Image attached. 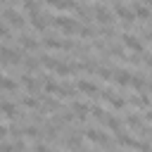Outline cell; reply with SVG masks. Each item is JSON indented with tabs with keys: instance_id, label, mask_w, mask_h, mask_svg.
Segmentation results:
<instances>
[{
	"instance_id": "obj_10",
	"label": "cell",
	"mask_w": 152,
	"mask_h": 152,
	"mask_svg": "<svg viewBox=\"0 0 152 152\" xmlns=\"http://www.w3.org/2000/svg\"><path fill=\"white\" fill-rule=\"evenodd\" d=\"M45 5L57 7V10H76V0H45Z\"/></svg>"
},
{
	"instance_id": "obj_9",
	"label": "cell",
	"mask_w": 152,
	"mask_h": 152,
	"mask_svg": "<svg viewBox=\"0 0 152 152\" xmlns=\"http://www.w3.org/2000/svg\"><path fill=\"white\" fill-rule=\"evenodd\" d=\"M76 90H81V93H88V95H97V93H100V88H97L95 83L86 81V78H81V81L76 83Z\"/></svg>"
},
{
	"instance_id": "obj_35",
	"label": "cell",
	"mask_w": 152,
	"mask_h": 152,
	"mask_svg": "<svg viewBox=\"0 0 152 152\" xmlns=\"http://www.w3.org/2000/svg\"><path fill=\"white\" fill-rule=\"evenodd\" d=\"M145 116H147V119L152 121V107H147V114H145Z\"/></svg>"
},
{
	"instance_id": "obj_38",
	"label": "cell",
	"mask_w": 152,
	"mask_h": 152,
	"mask_svg": "<svg viewBox=\"0 0 152 152\" xmlns=\"http://www.w3.org/2000/svg\"><path fill=\"white\" fill-rule=\"evenodd\" d=\"M0 2H7V0H0Z\"/></svg>"
},
{
	"instance_id": "obj_17",
	"label": "cell",
	"mask_w": 152,
	"mask_h": 152,
	"mask_svg": "<svg viewBox=\"0 0 152 152\" xmlns=\"http://www.w3.org/2000/svg\"><path fill=\"white\" fill-rule=\"evenodd\" d=\"M0 112H2L5 116H10V119L17 116V107H14L12 102H2V104H0Z\"/></svg>"
},
{
	"instance_id": "obj_6",
	"label": "cell",
	"mask_w": 152,
	"mask_h": 152,
	"mask_svg": "<svg viewBox=\"0 0 152 152\" xmlns=\"http://www.w3.org/2000/svg\"><path fill=\"white\" fill-rule=\"evenodd\" d=\"M114 14H116L121 21H128V24H131V21H135V12H133V10H128V7H126V5H121V2H116Z\"/></svg>"
},
{
	"instance_id": "obj_11",
	"label": "cell",
	"mask_w": 152,
	"mask_h": 152,
	"mask_svg": "<svg viewBox=\"0 0 152 152\" xmlns=\"http://www.w3.org/2000/svg\"><path fill=\"white\" fill-rule=\"evenodd\" d=\"M45 19H48V17H43L40 12H36V14H31V26L38 28V31H45L48 24H50V21H45Z\"/></svg>"
},
{
	"instance_id": "obj_24",
	"label": "cell",
	"mask_w": 152,
	"mask_h": 152,
	"mask_svg": "<svg viewBox=\"0 0 152 152\" xmlns=\"http://www.w3.org/2000/svg\"><path fill=\"white\" fill-rule=\"evenodd\" d=\"M131 102L135 104V107H150V100H147V95H138V97H131Z\"/></svg>"
},
{
	"instance_id": "obj_34",
	"label": "cell",
	"mask_w": 152,
	"mask_h": 152,
	"mask_svg": "<svg viewBox=\"0 0 152 152\" xmlns=\"http://www.w3.org/2000/svg\"><path fill=\"white\" fill-rule=\"evenodd\" d=\"M7 133H10V131H7V126H2V124H0V140H2Z\"/></svg>"
},
{
	"instance_id": "obj_29",
	"label": "cell",
	"mask_w": 152,
	"mask_h": 152,
	"mask_svg": "<svg viewBox=\"0 0 152 152\" xmlns=\"http://www.w3.org/2000/svg\"><path fill=\"white\" fill-rule=\"evenodd\" d=\"M90 114H93V116H95L97 121H104V116H107L102 107H90Z\"/></svg>"
},
{
	"instance_id": "obj_8",
	"label": "cell",
	"mask_w": 152,
	"mask_h": 152,
	"mask_svg": "<svg viewBox=\"0 0 152 152\" xmlns=\"http://www.w3.org/2000/svg\"><path fill=\"white\" fill-rule=\"evenodd\" d=\"M86 138L93 140V142H97V145H104V147L109 145V138H107L102 131H97V128H88V131H86Z\"/></svg>"
},
{
	"instance_id": "obj_5",
	"label": "cell",
	"mask_w": 152,
	"mask_h": 152,
	"mask_svg": "<svg viewBox=\"0 0 152 152\" xmlns=\"http://www.w3.org/2000/svg\"><path fill=\"white\" fill-rule=\"evenodd\" d=\"M121 43H124V48H128V50H133V52H142V43H140L138 36H133V33H124V36H121Z\"/></svg>"
},
{
	"instance_id": "obj_19",
	"label": "cell",
	"mask_w": 152,
	"mask_h": 152,
	"mask_svg": "<svg viewBox=\"0 0 152 152\" xmlns=\"http://www.w3.org/2000/svg\"><path fill=\"white\" fill-rule=\"evenodd\" d=\"M19 43H21L26 50H38V40H33L31 36H21V38H19Z\"/></svg>"
},
{
	"instance_id": "obj_3",
	"label": "cell",
	"mask_w": 152,
	"mask_h": 152,
	"mask_svg": "<svg viewBox=\"0 0 152 152\" xmlns=\"http://www.w3.org/2000/svg\"><path fill=\"white\" fill-rule=\"evenodd\" d=\"M93 17H95V19H97V21L104 26V24H112L116 14H114L112 10H107L104 5H95V7H93Z\"/></svg>"
},
{
	"instance_id": "obj_33",
	"label": "cell",
	"mask_w": 152,
	"mask_h": 152,
	"mask_svg": "<svg viewBox=\"0 0 152 152\" xmlns=\"http://www.w3.org/2000/svg\"><path fill=\"white\" fill-rule=\"evenodd\" d=\"M142 64H145V66H152V52H150V55H145V59H142Z\"/></svg>"
},
{
	"instance_id": "obj_12",
	"label": "cell",
	"mask_w": 152,
	"mask_h": 152,
	"mask_svg": "<svg viewBox=\"0 0 152 152\" xmlns=\"http://www.w3.org/2000/svg\"><path fill=\"white\" fill-rule=\"evenodd\" d=\"M133 12H135V19H140V21L152 19V10H150V7H145V5H135V7H133Z\"/></svg>"
},
{
	"instance_id": "obj_16",
	"label": "cell",
	"mask_w": 152,
	"mask_h": 152,
	"mask_svg": "<svg viewBox=\"0 0 152 152\" xmlns=\"http://www.w3.org/2000/svg\"><path fill=\"white\" fill-rule=\"evenodd\" d=\"M21 86H24V88H26L28 93H38V88H40V86H38V81H36L33 76H28V74H26V76L21 78Z\"/></svg>"
},
{
	"instance_id": "obj_13",
	"label": "cell",
	"mask_w": 152,
	"mask_h": 152,
	"mask_svg": "<svg viewBox=\"0 0 152 152\" xmlns=\"http://www.w3.org/2000/svg\"><path fill=\"white\" fill-rule=\"evenodd\" d=\"M43 45H45L48 50H59V48H64V40H59V38H55V36H45V38H43Z\"/></svg>"
},
{
	"instance_id": "obj_22",
	"label": "cell",
	"mask_w": 152,
	"mask_h": 152,
	"mask_svg": "<svg viewBox=\"0 0 152 152\" xmlns=\"http://www.w3.org/2000/svg\"><path fill=\"white\" fill-rule=\"evenodd\" d=\"M40 64H43V66H45V69H52V71H55V69H57V64H59V62H57V59H55V57H50V55H45V57H43V59H40Z\"/></svg>"
},
{
	"instance_id": "obj_21",
	"label": "cell",
	"mask_w": 152,
	"mask_h": 152,
	"mask_svg": "<svg viewBox=\"0 0 152 152\" xmlns=\"http://www.w3.org/2000/svg\"><path fill=\"white\" fill-rule=\"evenodd\" d=\"M43 90H45V93H57V90H59V83L52 81V78H45V81H43Z\"/></svg>"
},
{
	"instance_id": "obj_20",
	"label": "cell",
	"mask_w": 152,
	"mask_h": 152,
	"mask_svg": "<svg viewBox=\"0 0 152 152\" xmlns=\"http://www.w3.org/2000/svg\"><path fill=\"white\" fill-rule=\"evenodd\" d=\"M38 10H40V2H38V0H24V12L36 14Z\"/></svg>"
},
{
	"instance_id": "obj_7",
	"label": "cell",
	"mask_w": 152,
	"mask_h": 152,
	"mask_svg": "<svg viewBox=\"0 0 152 152\" xmlns=\"http://www.w3.org/2000/svg\"><path fill=\"white\" fill-rule=\"evenodd\" d=\"M131 78H133V74H131L128 69H114V81H116L121 88H128V86H131Z\"/></svg>"
},
{
	"instance_id": "obj_32",
	"label": "cell",
	"mask_w": 152,
	"mask_h": 152,
	"mask_svg": "<svg viewBox=\"0 0 152 152\" xmlns=\"http://www.w3.org/2000/svg\"><path fill=\"white\" fill-rule=\"evenodd\" d=\"M0 36H2V38H10V28H7L2 21H0Z\"/></svg>"
},
{
	"instance_id": "obj_27",
	"label": "cell",
	"mask_w": 152,
	"mask_h": 152,
	"mask_svg": "<svg viewBox=\"0 0 152 152\" xmlns=\"http://www.w3.org/2000/svg\"><path fill=\"white\" fill-rule=\"evenodd\" d=\"M43 107L52 112V109H59V102H57V100H52V97H43Z\"/></svg>"
},
{
	"instance_id": "obj_37",
	"label": "cell",
	"mask_w": 152,
	"mask_h": 152,
	"mask_svg": "<svg viewBox=\"0 0 152 152\" xmlns=\"http://www.w3.org/2000/svg\"><path fill=\"white\" fill-rule=\"evenodd\" d=\"M2 102H5V100H2V97H0V104H2Z\"/></svg>"
},
{
	"instance_id": "obj_2",
	"label": "cell",
	"mask_w": 152,
	"mask_h": 152,
	"mask_svg": "<svg viewBox=\"0 0 152 152\" xmlns=\"http://www.w3.org/2000/svg\"><path fill=\"white\" fill-rule=\"evenodd\" d=\"M0 62H7V64H19V62H24V52H21V50H10V48L0 45Z\"/></svg>"
},
{
	"instance_id": "obj_15",
	"label": "cell",
	"mask_w": 152,
	"mask_h": 152,
	"mask_svg": "<svg viewBox=\"0 0 152 152\" xmlns=\"http://www.w3.org/2000/svg\"><path fill=\"white\" fill-rule=\"evenodd\" d=\"M104 124H107V128H109V131H114L116 135H119V133H124V126H121V121H119L116 116H104Z\"/></svg>"
},
{
	"instance_id": "obj_36",
	"label": "cell",
	"mask_w": 152,
	"mask_h": 152,
	"mask_svg": "<svg viewBox=\"0 0 152 152\" xmlns=\"http://www.w3.org/2000/svg\"><path fill=\"white\" fill-rule=\"evenodd\" d=\"M145 2H147V5H150V10H152V0H145Z\"/></svg>"
},
{
	"instance_id": "obj_23",
	"label": "cell",
	"mask_w": 152,
	"mask_h": 152,
	"mask_svg": "<svg viewBox=\"0 0 152 152\" xmlns=\"http://www.w3.org/2000/svg\"><path fill=\"white\" fill-rule=\"evenodd\" d=\"M126 124L131 126V128H135V131H142V121L135 116V114H131V116H126Z\"/></svg>"
},
{
	"instance_id": "obj_30",
	"label": "cell",
	"mask_w": 152,
	"mask_h": 152,
	"mask_svg": "<svg viewBox=\"0 0 152 152\" xmlns=\"http://www.w3.org/2000/svg\"><path fill=\"white\" fill-rule=\"evenodd\" d=\"M24 135H28V138H40V128L28 126V128H24Z\"/></svg>"
},
{
	"instance_id": "obj_25",
	"label": "cell",
	"mask_w": 152,
	"mask_h": 152,
	"mask_svg": "<svg viewBox=\"0 0 152 152\" xmlns=\"http://www.w3.org/2000/svg\"><path fill=\"white\" fill-rule=\"evenodd\" d=\"M97 74H100V78H104V81H112V78H114V71H112V69H107V66H100V69H97Z\"/></svg>"
},
{
	"instance_id": "obj_26",
	"label": "cell",
	"mask_w": 152,
	"mask_h": 152,
	"mask_svg": "<svg viewBox=\"0 0 152 152\" xmlns=\"http://www.w3.org/2000/svg\"><path fill=\"white\" fill-rule=\"evenodd\" d=\"M21 104H24V107H28V109H38V100H36V97H31V95H26V97L21 100Z\"/></svg>"
},
{
	"instance_id": "obj_31",
	"label": "cell",
	"mask_w": 152,
	"mask_h": 152,
	"mask_svg": "<svg viewBox=\"0 0 152 152\" xmlns=\"http://www.w3.org/2000/svg\"><path fill=\"white\" fill-rule=\"evenodd\" d=\"M24 64H26V69H38V59H33V57H24Z\"/></svg>"
},
{
	"instance_id": "obj_1",
	"label": "cell",
	"mask_w": 152,
	"mask_h": 152,
	"mask_svg": "<svg viewBox=\"0 0 152 152\" xmlns=\"http://www.w3.org/2000/svg\"><path fill=\"white\" fill-rule=\"evenodd\" d=\"M48 19H50V24H55L64 36H76V33H78V28H81V26H78V21H76V19H71V17H48Z\"/></svg>"
},
{
	"instance_id": "obj_28",
	"label": "cell",
	"mask_w": 152,
	"mask_h": 152,
	"mask_svg": "<svg viewBox=\"0 0 152 152\" xmlns=\"http://www.w3.org/2000/svg\"><path fill=\"white\" fill-rule=\"evenodd\" d=\"M78 36L88 40V38H93V36H95V31H93L90 26H81V28H78Z\"/></svg>"
},
{
	"instance_id": "obj_14",
	"label": "cell",
	"mask_w": 152,
	"mask_h": 152,
	"mask_svg": "<svg viewBox=\"0 0 152 152\" xmlns=\"http://www.w3.org/2000/svg\"><path fill=\"white\" fill-rule=\"evenodd\" d=\"M71 109H74V114H76V119H78V121H86V116H88V112H90V109H88V104H83V102H74V107H71Z\"/></svg>"
},
{
	"instance_id": "obj_18",
	"label": "cell",
	"mask_w": 152,
	"mask_h": 152,
	"mask_svg": "<svg viewBox=\"0 0 152 152\" xmlns=\"http://www.w3.org/2000/svg\"><path fill=\"white\" fill-rule=\"evenodd\" d=\"M0 90H17V83L12 78H7L5 74H0Z\"/></svg>"
},
{
	"instance_id": "obj_4",
	"label": "cell",
	"mask_w": 152,
	"mask_h": 152,
	"mask_svg": "<svg viewBox=\"0 0 152 152\" xmlns=\"http://www.w3.org/2000/svg\"><path fill=\"white\" fill-rule=\"evenodd\" d=\"M2 17L7 19V24H10V26H19V28L24 26V14H21V12H17V10H12V7H7V10L2 12Z\"/></svg>"
}]
</instances>
